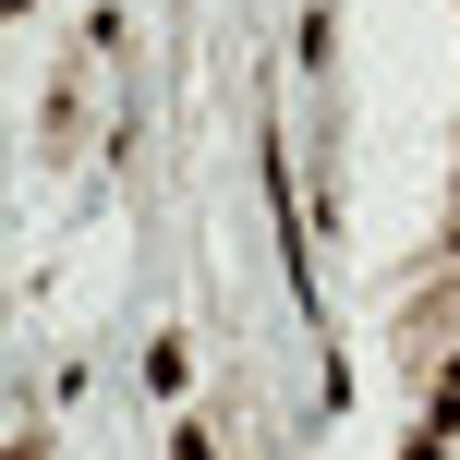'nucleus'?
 Wrapping results in <instances>:
<instances>
[{
  "mask_svg": "<svg viewBox=\"0 0 460 460\" xmlns=\"http://www.w3.org/2000/svg\"><path fill=\"white\" fill-rule=\"evenodd\" d=\"M400 460H437V437H424V448H400Z\"/></svg>",
  "mask_w": 460,
  "mask_h": 460,
  "instance_id": "2",
  "label": "nucleus"
},
{
  "mask_svg": "<svg viewBox=\"0 0 460 460\" xmlns=\"http://www.w3.org/2000/svg\"><path fill=\"white\" fill-rule=\"evenodd\" d=\"M13 13H37V0H13Z\"/></svg>",
  "mask_w": 460,
  "mask_h": 460,
  "instance_id": "3",
  "label": "nucleus"
},
{
  "mask_svg": "<svg viewBox=\"0 0 460 460\" xmlns=\"http://www.w3.org/2000/svg\"><path fill=\"white\" fill-rule=\"evenodd\" d=\"M437 424H460V364H448V400H437Z\"/></svg>",
  "mask_w": 460,
  "mask_h": 460,
  "instance_id": "1",
  "label": "nucleus"
}]
</instances>
